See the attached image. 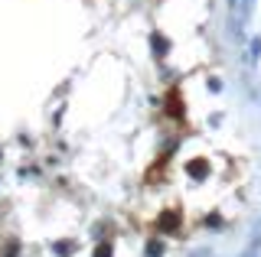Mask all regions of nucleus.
I'll return each mask as SVG.
<instances>
[{
	"instance_id": "nucleus-1",
	"label": "nucleus",
	"mask_w": 261,
	"mask_h": 257,
	"mask_svg": "<svg viewBox=\"0 0 261 257\" xmlns=\"http://www.w3.org/2000/svg\"><path fill=\"white\" fill-rule=\"evenodd\" d=\"M147 254H150V257H160L163 254V244H160V241H150V244H147Z\"/></svg>"
},
{
	"instance_id": "nucleus-2",
	"label": "nucleus",
	"mask_w": 261,
	"mask_h": 257,
	"mask_svg": "<svg viewBox=\"0 0 261 257\" xmlns=\"http://www.w3.org/2000/svg\"><path fill=\"white\" fill-rule=\"evenodd\" d=\"M153 49H157V55H163V52H167V43H163V39L157 36V33H153Z\"/></svg>"
},
{
	"instance_id": "nucleus-3",
	"label": "nucleus",
	"mask_w": 261,
	"mask_h": 257,
	"mask_svg": "<svg viewBox=\"0 0 261 257\" xmlns=\"http://www.w3.org/2000/svg\"><path fill=\"white\" fill-rule=\"evenodd\" d=\"M95 257H111V244H98L95 247Z\"/></svg>"
},
{
	"instance_id": "nucleus-4",
	"label": "nucleus",
	"mask_w": 261,
	"mask_h": 257,
	"mask_svg": "<svg viewBox=\"0 0 261 257\" xmlns=\"http://www.w3.org/2000/svg\"><path fill=\"white\" fill-rule=\"evenodd\" d=\"M258 55H261V39H255L251 43V62H258Z\"/></svg>"
}]
</instances>
